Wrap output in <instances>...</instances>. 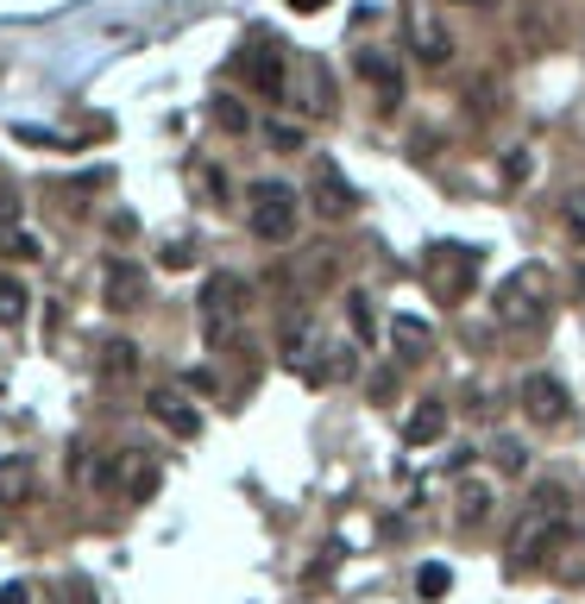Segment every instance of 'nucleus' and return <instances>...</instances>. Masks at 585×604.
<instances>
[{"label":"nucleus","mask_w":585,"mask_h":604,"mask_svg":"<svg viewBox=\"0 0 585 604\" xmlns=\"http://www.w3.org/2000/svg\"><path fill=\"white\" fill-rule=\"evenodd\" d=\"M296 221H302V202H296L290 183H253V190H246V227H253V239L290 246Z\"/></svg>","instance_id":"nucleus-1"},{"label":"nucleus","mask_w":585,"mask_h":604,"mask_svg":"<svg viewBox=\"0 0 585 604\" xmlns=\"http://www.w3.org/2000/svg\"><path fill=\"white\" fill-rule=\"evenodd\" d=\"M547 296H554V284H547V265H523V272H510L504 284H497V321L504 328H535V321H547Z\"/></svg>","instance_id":"nucleus-2"},{"label":"nucleus","mask_w":585,"mask_h":604,"mask_svg":"<svg viewBox=\"0 0 585 604\" xmlns=\"http://www.w3.org/2000/svg\"><path fill=\"white\" fill-rule=\"evenodd\" d=\"M246 309H253V284H246V277L215 272L202 284V334H208V340H234Z\"/></svg>","instance_id":"nucleus-3"},{"label":"nucleus","mask_w":585,"mask_h":604,"mask_svg":"<svg viewBox=\"0 0 585 604\" xmlns=\"http://www.w3.org/2000/svg\"><path fill=\"white\" fill-rule=\"evenodd\" d=\"M239 76H246V89L265 101L290 95V44L284 39H253L246 51H239Z\"/></svg>","instance_id":"nucleus-4"},{"label":"nucleus","mask_w":585,"mask_h":604,"mask_svg":"<svg viewBox=\"0 0 585 604\" xmlns=\"http://www.w3.org/2000/svg\"><path fill=\"white\" fill-rule=\"evenodd\" d=\"M422 272H429V290L441 296V303H460V296L472 290V277H479V253H472V246H434Z\"/></svg>","instance_id":"nucleus-5"},{"label":"nucleus","mask_w":585,"mask_h":604,"mask_svg":"<svg viewBox=\"0 0 585 604\" xmlns=\"http://www.w3.org/2000/svg\"><path fill=\"white\" fill-rule=\"evenodd\" d=\"M523 410H528V422H542V429H566V422H573V397H566L561 378L528 371L523 378Z\"/></svg>","instance_id":"nucleus-6"},{"label":"nucleus","mask_w":585,"mask_h":604,"mask_svg":"<svg viewBox=\"0 0 585 604\" xmlns=\"http://www.w3.org/2000/svg\"><path fill=\"white\" fill-rule=\"evenodd\" d=\"M309 202H315V215L321 221H347L352 208H359V195H352V183L340 176V164H315V176H309Z\"/></svg>","instance_id":"nucleus-7"},{"label":"nucleus","mask_w":585,"mask_h":604,"mask_svg":"<svg viewBox=\"0 0 585 604\" xmlns=\"http://www.w3.org/2000/svg\"><path fill=\"white\" fill-rule=\"evenodd\" d=\"M145 410H152V422H164L176 441H195V434H202V410H195L176 385H157L152 397H145Z\"/></svg>","instance_id":"nucleus-8"},{"label":"nucleus","mask_w":585,"mask_h":604,"mask_svg":"<svg viewBox=\"0 0 585 604\" xmlns=\"http://www.w3.org/2000/svg\"><path fill=\"white\" fill-rule=\"evenodd\" d=\"M410 51L422 58V70H448V63H453V39H448V25L434 20L429 7H415V13H410Z\"/></svg>","instance_id":"nucleus-9"},{"label":"nucleus","mask_w":585,"mask_h":604,"mask_svg":"<svg viewBox=\"0 0 585 604\" xmlns=\"http://www.w3.org/2000/svg\"><path fill=\"white\" fill-rule=\"evenodd\" d=\"M277 347H284V359H290L296 371L309 366L315 352H321V328H315V315H309V309H290V315H284V328H277Z\"/></svg>","instance_id":"nucleus-10"},{"label":"nucleus","mask_w":585,"mask_h":604,"mask_svg":"<svg viewBox=\"0 0 585 604\" xmlns=\"http://www.w3.org/2000/svg\"><path fill=\"white\" fill-rule=\"evenodd\" d=\"M101 296H107V309H145V272H138L133 258L107 265V277H101Z\"/></svg>","instance_id":"nucleus-11"},{"label":"nucleus","mask_w":585,"mask_h":604,"mask_svg":"<svg viewBox=\"0 0 585 604\" xmlns=\"http://www.w3.org/2000/svg\"><path fill=\"white\" fill-rule=\"evenodd\" d=\"M352 70H359V76L384 95V108H397V101H403V70H397V58H390V51H359V58H352Z\"/></svg>","instance_id":"nucleus-12"},{"label":"nucleus","mask_w":585,"mask_h":604,"mask_svg":"<svg viewBox=\"0 0 585 604\" xmlns=\"http://www.w3.org/2000/svg\"><path fill=\"white\" fill-rule=\"evenodd\" d=\"M441 434H448V403H434L429 397V403L403 422V441H410V448H429V441H441Z\"/></svg>","instance_id":"nucleus-13"},{"label":"nucleus","mask_w":585,"mask_h":604,"mask_svg":"<svg viewBox=\"0 0 585 604\" xmlns=\"http://www.w3.org/2000/svg\"><path fill=\"white\" fill-rule=\"evenodd\" d=\"M25 309H32V290L13 272H0V328H20Z\"/></svg>","instance_id":"nucleus-14"},{"label":"nucleus","mask_w":585,"mask_h":604,"mask_svg":"<svg viewBox=\"0 0 585 604\" xmlns=\"http://www.w3.org/2000/svg\"><path fill=\"white\" fill-rule=\"evenodd\" d=\"M390 340L403 347V359H422V352H429V321H415V315H397V321H390Z\"/></svg>","instance_id":"nucleus-15"},{"label":"nucleus","mask_w":585,"mask_h":604,"mask_svg":"<svg viewBox=\"0 0 585 604\" xmlns=\"http://www.w3.org/2000/svg\"><path fill=\"white\" fill-rule=\"evenodd\" d=\"M32 491V467L25 460H0V504H20Z\"/></svg>","instance_id":"nucleus-16"},{"label":"nucleus","mask_w":585,"mask_h":604,"mask_svg":"<svg viewBox=\"0 0 585 604\" xmlns=\"http://www.w3.org/2000/svg\"><path fill=\"white\" fill-rule=\"evenodd\" d=\"M101 371L133 378V371H138V347H133V340H107V347H101Z\"/></svg>","instance_id":"nucleus-17"},{"label":"nucleus","mask_w":585,"mask_h":604,"mask_svg":"<svg viewBox=\"0 0 585 604\" xmlns=\"http://www.w3.org/2000/svg\"><path fill=\"white\" fill-rule=\"evenodd\" d=\"M485 516H491V491L466 479V485H460V523H485Z\"/></svg>","instance_id":"nucleus-18"},{"label":"nucleus","mask_w":585,"mask_h":604,"mask_svg":"<svg viewBox=\"0 0 585 604\" xmlns=\"http://www.w3.org/2000/svg\"><path fill=\"white\" fill-rule=\"evenodd\" d=\"M215 126H220V133H246L253 120H246V108H239L234 95H220V101H215Z\"/></svg>","instance_id":"nucleus-19"},{"label":"nucleus","mask_w":585,"mask_h":604,"mask_svg":"<svg viewBox=\"0 0 585 604\" xmlns=\"http://www.w3.org/2000/svg\"><path fill=\"white\" fill-rule=\"evenodd\" d=\"M0 246H7V258H20V265H32V258H44V246L32 234H25V227H13V234L0 239Z\"/></svg>","instance_id":"nucleus-20"},{"label":"nucleus","mask_w":585,"mask_h":604,"mask_svg":"<svg viewBox=\"0 0 585 604\" xmlns=\"http://www.w3.org/2000/svg\"><path fill=\"white\" fill-rule=\"evenodd\" d=\"M491 460H497V472H523V467H528V448H523V441H510V434H504V441L491 448Z\"/></svg>","instance_id":"nucleus-21"},{"label":"nucleus","mask_w":585,"mask_h":604,"mask_svg":"<svg viewBox=\"0 0 585 604\" xmlns=\"http://www.w3.org/2000/svg\"><path fill=\"white\" fill-rule=\"evenodd\" d=\"M566 234H573V246L585 253V195H566Z\"/></svg>","instance_id":"nucleus-22"},{"label":"nucleus","mask_w":585,"mask_h":604,"mask_svg":"<svg viewBox=\"0 0 585 604\" xmlns=\"http://www.w3.org/2000/svg\"><path fill=\"white\" fill-rule=\"evenodd\" d=\"M347 321H352L359 340H371V303H366V296H347Z\"/></svg>","instance_id":"nucleus-23"},{"label":"nucleus","mask_w":585,"mask_h":604,"mask_svg":"<svg viewBox=\"0 0 585 604\" xmlns=\"http://www.w3.org/2000/svg\"><path fill=\"white\" fill-rule=\"evenodd\" d=\"M13 227H20V195H13V190H0V239L13 234Z\"/></svg>","instance_id":"nucleus-24"},{"label":"nucleus","mask_w":585,"mask_h":604,"mask_svg":"<svg viewBox=\"0 0 585 604\" xmlns=\"http://www.w3.org/2000/svg\"><path fill=\"white\" fill-rule=\"evenodd\" d=\"M422 598H441V592H448V566H422Z\"/></svg>","instance_id":"nucleus-25"},{"label":"nucleus","mask_w":585,"mask_h":604,"mask_svg":"<svg viewBox=\"0 0 585 604\" xmlns=\"http://www.w3.org/2000/svg\"><path fill=\"white\" fill-rule=\"evenodd\" d=\"M271 145H284V152H302V133H296V126H284V120H277V126H271Z\"/></svg>","instance_id":"nucleus-26"},{"label":"nucleus","mask_w":585,"mask_h":604,"mask_svg":"<svg viewBox=\"0 0 585 604\" xmlns=\"http://www.w3.org/2000/svg\"><path fill=\"white\" fill-rule=\"evenodd\" d=\"M0 604H32V585L13 580V585H0Z\"/></svg>","instance_id":"nucleus-27"},{"label":"nucleus","mask_w":585,"mask_h":604,"mask_svg":"<svg viewBox=\"0 0 585 604\" xmlns=\"http://www.w3.org/2000/svg\"><path fill=\"white\" fill-rule=\"evenodd\" d=\"M296 13H321V7H328V0H290Z\"/></svg>","instance_id":"nucleus-28"},{"label":"nucleus","mask_w":585,"mask_h":604,"mask_svg":"<svg viewBox=\"0 0 585 604\" xmlns=\"http://www.w3.org/2000/svg\"><path fill=\"white\" fill-rule=\"evenodd\" d=\"M453 7H491V0H453Z\"/></svg>","instance_id":"nucleus-29"},{"label":"nucleus","mask_w":585,"mask_h":604,"mask_svg":"<svg viewBox=\"0 0 585 604\" xmlns=\"http://www.w3.org/2000/svg\"><path fill=\"white\" fill-rule=\"evenodd\" d=\"M0 535H7V504H0Z\"/></svg>","instance_id":"nucleus-30"}]
</instances>
